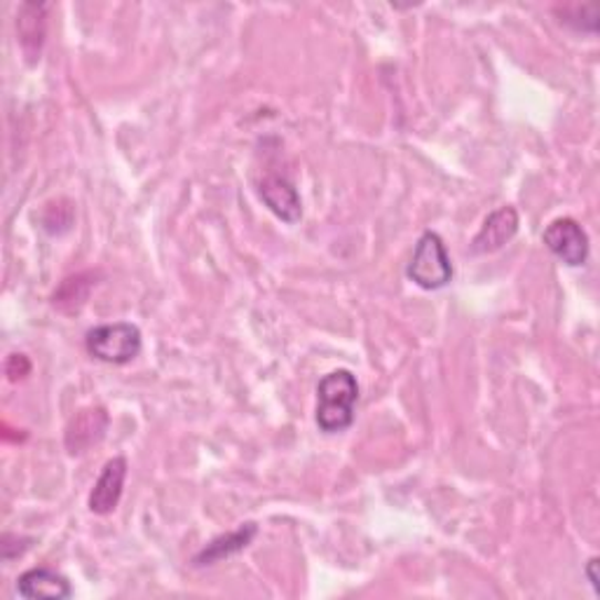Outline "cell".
Here are the masks:
<instances>
[{
  "instance_id": "obj_13",
  "label": "cell",
  "mask_w": 600,
  "mask_h": 600,
  "mask_svg": "<svg viewBox=\"0 0 600 600\" xmlns=\"http://www.w3.org/2000/svg\"><path fill=\"white\" fill-rule=\"evenodd\" d=\"M6 373L12 382L22 380L31 373V361L24 357V355H10L8 364H6Z\"/></svg>"
},
{
  "instance_id": "obj_4",
  "label": "cell",
  "mask_w": 600,
  "mask_h": 600,
  "mask_svg": "<svg viewBox=\"0 0 600 600\" xmlns=\"http://www.w3.org/2000/svg\"><path fill=\"white\" fill-rule=\"evenodd\" d=\"M541 242L551 254L570 267H579L589 261V235L575 219H556L541 232Z\"/></svg>"
},
{
  "instance_id": "obj_12",
  "label": "cell",
  "mask_w": 600,
  "mask_h": 600,
  "mask_svg": "<svg viewBox=\"0 0 600 600\" xmlns=\"http://www.w3.org/2000/svg\"><path fill=\"white\" fill-rule=\"evenodd\" d=\"M96 282H90V275H77V277H69L62 286L60 292L54 294L52 303L54 307L64 309V313H73V309L81 307L85 301H87V294L90 288L94 286Z\"/></svg>"
},
{
  "instance_id": "obj_6",
  "label": "cell",
  "mask_w": 600,
  "mask_h": 600,
  "mask_svg": "<svg viewBox=\"0 0 600 600\" xmlns=\"http://www.w3.org/2000/svg\"><path fill=\"white\" fill-rule=\"evenodd\" d=\"M259 196L265 202V207L284 223L294 225L301 221L303 217L301 196L296 186L286 177H282V173H267V177L259 183Z\"/></svg>"
},
{
  "instance_id": "obj_2",
  "label": "cell",
  "mask_w": 600,
  "mask_h": 600,
  "mask_svg": "<svg viewBox=\"0 0 600 600\" xmlns=\"http://www.w3.org/2000/svg\"><path fill=\"white\" fill-rule=\"evenodd\" d=\"M406 277H409L415 286L424 288V292H436L451 284L453 280V265L446 251V244L436 235V232L428 230L418 240L413 259L406 267Z\"/></svg>"
},
{
  "instance_id": "obj_5",
  "label": "cell",
  "mask_w": 600,
  "mask_h": 600,
  "mask_svg": "<svg viewBox=\"0 0 600 600\" xmlns=\"http://www.w3.org/2000/svg\"><path fill=\"white\" fill-rule=\"evenodd\" d=\"M127 470H129V464L123 455L106 462V467L102 470L99 478H96L94 488L90 493V499H87V507L92 514L108 516L118 509L123 491H125Z\"/></svg>"
},
{
  "instance_id": "obj_8",
  "label": "cell",
  "mask_w": 600,
  "mask_h": 600,
  "mask_svg": "<svg viewBox=\"0 0 600 600\" xmlns=\"http://www.w3.org/2000/svg\"><path fill=\"white\" fill-rule=\"evenodd\" d=\"M518 232V214L514 207H499L483 221L476 238L472 240V254H495L505 244H509Z\"/></svg>"
},
{
  "instance_id": "obj_9",
  "label": "cell",
  "mask_w": 600,
  "mask_h": 600,
  "mask_svg": "<svg viewBox=\"0 0 600 600\" xmlns=\"http://www.w3.org/2000/svg\"><path fill=\"white\" fill-rule=\"evenodd\" d=\"M17 593L27 600H66L73 596L71 582L50 568H33L17 579Z\"/></svg>"
},
{
  "instance_id": "obj_3",
  "label": "cell",
  "mask_w": 600,
  "mask_h": 600,
  "mask_svg": "<svg viewBox=\"0 0 600 600\" xmlns=\"http://www.w3.org/2000/svg\"><path fill=\"white\" fill-rule=\"evenodd\" d=\"M85 347L94 359L123 366L139 357L144 340L139 326H134L129 322H115L94 326L85 338Z\"/></svg>"
},
{
  "instance_id": "obj_10",
  "label": "cell",
  "mask_w": 600,
  "mask_h": 600,
  "mask_svg": "<svg viewBox=\"0 0 600 600\" xmlns=\"http://www.w3.org/2000/svg\"><path fill=\"white\" fill-rule=\"evenodd\" d=\"M45 12L48 6L24 3L17 12V35L19 45H22L29 64L41 60L43 43H45Z\"/></svg>"
},
{
  "instance_id": "obj_7",
  "label": "cell",
  "mask_w": 600,
  "mask_h": 600,
  "mask_svg": "<svg viewBox=\"0 0 600 600\" xmlns=\"http://www.w3.org/2000/svg\"><path fill=\"white\" fill-rule=\"evenodd\" d=\"M108 424H110V418L104 409H83L81 413H75L71 422L66 424V434H64L66 451L71 455L87 453L106 436Z\"/></svg>"
},
{
  "instance_id": "obj_1",
  "label": "cell",
  "mask_w": 600,
  "mask_h": 600,
  "mask_svg": "<svg viewBox=\"0 0 600 600\" xmlns=\"http://www.w3.org/2000/svg\"><path fill=\"white\" fill-rule=\"evenodd\" d=\"M359 401V382L352 371L338 369L324 376L317 385V428L324 434H338L352 428L355 406Z\"/></svg>"
},
{
  "instance_id": "obj_14",
  "label": "cell",
  "mask_w": 600,
  "mask_h": 600,
  "mask_svg": "<svg viewBox=\"0 0 600 600\" xmlns=\"http://www.w3.org/2000/svg\"><path fill=\"white\" fill-rule=\"evenodd\" d=\"M596 568H598V558H591V560H589V566H587V575H589L591 587L598 591V575H596Z\"/></svg>"
},
{
  "instance_id": "obj_11",
  "label": "cell",
  "mask_w": 600,
  "mask_h": 600,
  "mask_svg": "<svg viewBox=\"0 0 600 600\" xmlns=\"http://www.w3.org/2000/svg\"><path fill=\"white\" fill-rule=\"evenodd\" d=\"M256 535H259V526L256 524H244L238 530H232L228 535H221L217 539H211L209 545L196 558H192V564H196L198 568L214 566V564H219V560H223V558H230V556H235V554L244 551L251 545V541H254Z\"/></svg>"
}]
</instances>
